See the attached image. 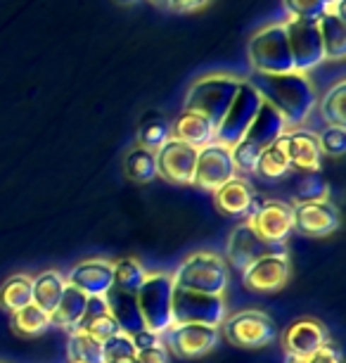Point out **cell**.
<instances>
[{
	"mask_svg": "<svg viewBox=\"0 0 346 363\" xmlns=\"http://www.w3.org/2000/svg\"><path fill=\"white\" fill-rule=\"evenodd\" d=\"M249 84L256 88V93L261 95L263 102H268L270 107H275L284 124L292 128H301L304 121L308 119L311 112L318 105L316 88L311 84L306 74H256L247 79Z\"/></svg>",
	"mask_w": 346,
	"mask_h": 363,
	"instance_id": "1",
	"label": "cell"
},
{
	"mask_svg": "<svg viewBox=\"0 0 346 363\" xmlns=\"http://www.w3.org/2000/svg\"><path fill=\"white\" fill-rule=\"evenodd\" d=\"M242 81L244 79L233 77V74H207V77H200L190 86L183 109L207 116L219 128L223 116L233 105L237 91H240Z\"/></svg>",
	"mask_w": 346,
	"mask_h": 363,
	"instance_id": "2",
	"label": "cell"
},
{
	"mask_svg": "<svg viewBox=\"0 0 346 363\" xmlns=\"http://www.w3.org/2000/svg\"><path fill=\"white\" fill-rule=\"evenodd\" d=\"M173 278L171 273L157 271L147 273L142 285L135 290L140 318L145 323V330H150L159 337L173 328Z\"/></svg>",
	"mask_w": 346,
	"mask_h": 363,
	"instance_id": "3",
	"label": "cell"
},
{
	"mask_svg": "<svg viewBox=\"0 0 346 363\" xmlns=\"http://www.w3.org/2000/svg\"><path fill=\"white\" fill-rule=\"evenodd\" d=\"M171 278L173 285L183 287V290L226 297L230 271L223 257L214 255V252H195L183 259L175 273H171Z\"/></svg>",
	"mask_w": 346,
	"mask_h": 363,
	"instance_id": "4",
	"label": "cell"
},
{
	"mask_svg": "<svg viewBox=\"0 0 346 363\" xmlns=\"http://www.w3.org/2000/svg\"><path fill=\"white\" fill-rule=\"evenodd\" d=\"M247 57L256 74H292L294 72L284 24L275 22V24H266V26H261V29H256L252 33V38H249Z\"/></svg>",
	"mask_w": 346,
	"mask_h": 363,
	"instance_id": "5",
	"label": "cell"
},
{
	"mask_svg": "<svg viewBox=\"0 0 346 363\" xmlns=\"http://www.w3.org/2000/svg\"><path fill=\"white\" fill-rule=\"evenodd\" d=\"M230 316L226 297L207 292H192L175 287L173 290V325L200 323L221 328L223 320Z\"/></svg>",
	"mask_w": 346,
	"mask_h": 363,
	"instance_id": "6",
	"label": "cell"
},
{
	"mask_svg": "<svg viewBox=\"0 0 346 363\" xmlns=\"http://www.w3.org/2000/svg\"><path fill=\"white\" fill-rule=\"evenodd\" d=\"M223 333L230 345L242 349H261L277 340V325L266 311L244 309L223 320Z\"/></svg>",
	"mask_w": 346,
	"mask_h": 363,
	"instance_id": "7",
	"label": "cell"
},
{
	"mask_svg": "<svg viewBox=\"0 0 346 363\" xmlns=\"http://www.w3.org/2000/svg\"><path fill=\"white\" fill-rule=\"evenodd\" d=\"M261 95L256 93V88L249 84L247 79L242 81L240 91H237L233 105L223 116V121L216 128V140L223 143V145L228 147H235L237 143L242 140V135L247 133L249 124L254 121L256 112H259L261 107Z\"/></svg>",
	"mask_w": 346,
	"mask_h": 363,
	"instance_id": "8",
	"label": "cell"
},
{
	"mask_svg": "<svg viewBox=\"0 0 346 363\" xmlns=\"http://www.w3.org/2000/svg\"><path fill=\"white\" fill-rule=\"evenodd\" d=\"M235 164H233V147L223 145L214 140L212 145L197 150V164H195V178L192 186L216 193L221 186H226L230 178H235Z\"/></svg>",
	"mask_w": 346,
	"mask_h": 363,
	"instance_id": "9",
	"label": "cell"
},
{
	"mask_svg": "<svg viewBox=\"0 0 346 363\" xmlns=\"http://www.w3.org/2000/svg\"><path fill=\"white\" fill-rule=\"evenodd\" d=\"M284 24V33H287V45L292 52V62H294L296 74H306L318 69L325 62L323 55V40L318 33L316 24L299 22V19H287Z\"/></svg>",
	"mask_w": 346,
	"mask_h": 363,
	"instance_id": "10",
	"label": "cell"
},
{
	"mask_svg": "<svg viewBox=\"0 0 346 363\" xmlns=\"http://www.w3.org/2000/svg\"><path fill=\"white\" fill-rule=\"evenodd\" d=\"M292 276V264L287 252H270V255L256 259L254 264H249L242 271V283L247 290L252 292H277L287 285V280Z\"/></svg>",
	"mask_w": 346,
	"mask_h": 363,
	"instance_id": "11",
	"label": "cell"
},
{
	"mask_svg": "<svg viewBox=\"0 0 346 363\" xmlns=\"http://www.w3.org/2000/svg\"><path fill=\"white\" fill-rule=\"evenodd\" d=\"M219 328L200 325V323H180L173 325L164 335V345L171 354L183 356V359H197L207 356L219 347Z\"/></svg>",
	"mask_w": 346,
	"mask_h": 363,
	"instance_id": "12",
	"label": "cell"
},
{
	"mask_svg": "<svg viewBox=\"0 0 346 363\" xmlns=\"http://www.w3.org/2000/svg\"><path fill=\"white\" fill-rule=\"evenodd\" d=\"M247 221L266 242L282 245L294 230V211H292V204L282 200H266L263 204H256L254 200V209Z\"/></svg>",
	"mask_w": 346,
	"mask_h": 363,
	"instance_id": "13",
	"label": "cell"
},
{
	"mask_svg": "<svg viewBox=\"0 0 346 363\" xmlns=\"http://www.w3.org/2000/svg\"><path fill=\"white\" fill-rule=\"evenodd\" d=\"M280 245H270L266 242L259 233L252 228V223L244 221L237 223L233 233L228 238V247H226V264H230L237 271H244L249 264H254L256 259L270 255V252H280Z\"/></svg>",
	"mask_w": 346,
	"mask_h": 363,
	"instance_id": "14",
	"label": "cell"
},
{
	"mask_svg": "<svg viewBox=\"0 0 346 363\" xmlns=\"http://www.w3.org/2000/svg\"><path fill=\"white\" fill-rule=\"evenodd\" d=\"M197 164V150L188 143L171 138L164 147L157 150V176L173 186H192Z\"/></svg>",
	"mask_w": 346,
	"mask_h": 363,
	"instance_id": "15",
	"label": "cell"
},
{
	"mask_svg": "<svg viewBox=\"0 0 346 363\" xmlns=\"http://www.w3.org/2000/svg\"><path fill=\"white\" fill-rule=\"evenodd\" d=\"M67 285L76 287L86 297H105L114 287V262L112 259H83L64 276Z\"/></svg>",
	"mask_w": 346,
	"mask_h": 363,
	"instance_id": "16",
	"label": "cell"
},
{
	"mask_svg": "<svg viewBox=\"0 0 346 363\" xmlns=\"http://www.w3.org/2000/svg\"><path fill=\"white\" fill-rule=\"evenodd\" d=\"M282 349L287 359H304L316 354L330 342V333L321 320L316 318H296L282 333Z\"/></svg>",
	"mask_w": 346,
	"mask_h": 363,
	"instance_id": "17",
	"label": "cell"
},
{
	"mask_svg": "<svg viewBox=\"0 0 346 363\" xmlns=\"http://www.w3.org/2000/svg\"><path fill=\"white\" fill-rule=\"evenodd\" d=\"M294 228L308 238H328L339 228V209L330 200L294 202Z\"/></svg>",
	"mask_w": 346,
	"mask_h": 363,
	"instance_id": "18",
	"label": "cell"
},
{
	"mask_svg": "<svg viewBox=\"0 0 346 363\" xmlns=\"http://www.w3.org/2000/svg\"><path fill=\"white\" fill-rule=\"evenodd\" d=\"M284 152H287L289 167L306 171V174H318L323 164V152L318 145V135L304 128H292L280 138Z\"/></svg>",
	"mask_w": 346,
	"mask_h": 363,
	"instance_id": "19",
	"label": "cell"
},
{
	"mask_svg": "<svg viewBox=\"0 0 346 363\" xmlns=\"http://www.w3.org/2000/svg\"><path fill=\"white\" fill-rule=\"evenodd\" d=\"M287 131L289 128L284 124L280 112H277L275 107H270L268 102H261L259 112H256L254 121L249 124L247 133L242 135V140L254 147H259V150H266L273 145L275 140H280Z\"/></svg>",
	"mask_w": 346,
	"mask_h": 363,
	"instance_id": "20",
	"label": "cell"
},
{
	"mask_svg": "<svg viewBox=\"0 0 346 363\" xmlns=\"http://www.w3.org/2000/svg\"><path fill=\"white\" fill-rule=\"evenodd\" d=\"M254 188L247 178L242 176H235L230 178L226 186H221L219 190L214 193V202H216V209L226 216H247L252 214L254 209Z\"/></svg>",
	"mask_w": 346,
	"mask_h": 363,
	"instance_id": "21",
	"label": "cell"
},
{
	"mask_svg": "<svg viewBox=\"0 0 346 363\" xmlns=\"http://www.w3.org/2000/svg\"><path fill=\"white\" fill-rule=\"evenodd\" d=\"M171 138L188 143L190 147L200 150V147L212 145L216 140V126L207 119V116L183 109L171 124Z\"/></svg>",
	"mask_w": 346,
	"mask_h": 363,
	"instance_id": "22",
	"label": "cell"
},
{
	"mask_svg": "<svg viewBox=\"0 0 346 363\" xmlns=\"http://www.w3.org/2000/svg\"><path fill=\"white\" fill-rule=\"evenodd\" d=\"M105 301H107V309H110V316L117 320L121 333L135 335V333L145 330V323H142V318H140L135 294L119 290V287H112V290L105 294Z\"/></svg>",
	"mask_w": 346,
	"mask_h": 363,
	"instance_id": "23",
	"label": "cell"
},
{
	"mask_svg": "<svg viewBox=\"0 0 346 363\" xmlns=\"http://www.w3.org/2000/svg\"><path fill=\"white\" fill-rule=\"evenodd\" d=\"M67 287V280L59 271L55 269H47L40 271L38 276H33L31 280V304H36L40 311L50 313L57 309L59 297H62Z\"/></svg>",
	"mask_w": 346,
	"mask_h": 363,
	"instance_id": "24",
	"label": "cell"
},
{
	"mask_svg": "<svg viewBox=\"0 0 346 363\" xmlns=\"http://www.w3.org/2000/svg\"><path fill=\"white\" fill-rule=\"evenodd\" d=\"M323 40L325 60H344L346 55V22L332 10H328L316 24Z\"/></svg>",
	"mask_w": 346,
	"mask_h": 363,
	"instance_id": "25",
	"label": "cell"
},
{
	"mask_svg": "<svg viewBox=\"0 0 346 363\" xmlns=\"http://www.w3.org/2000/svg\"><path fill=\"white\" fill-rule=\"evenodd\" d=\"M86 306H88L86 294L79 292L76 287L67 285L62 297H59L57 309L52 311V323L76 330V325L81 323V318H83V313H86Z\"/></svg>",
	"mask_w": 346,
	"mask_h": 363,
	"instance_id": "26",
	"label": "cell"
},
{
	"mask_svg": "<svg viewBox=\"0 0 346 363\" xmlns=\"http://www.w3.org/2000/svg\"><path fill=\"white\" fill-rule=\"evenodd\" d=\"M31 280L29 273H15L0 285V309L8 311L10 316L26 304H31Z\"/></svg>",
	"mask_w": 346,
	"mask_h": 363,
	"instance_id": "27",
	"label": "cell"
},
{
	"mask_svg": "<svg viewBox=\"0 0 346 363\" xmlns=\"http://www.w3.org/2000/svg\"><path fill=\"white\" fill-rule=\"evenodd\" d=\"M124 174L133 183H152L157 178V152L135 145L124 160Z\"/></svg>",
	"mask_w": 346,
	"mask_h": 363,
	"instance_id": "28",
	"label": "cell"
},
{
	"mask_svg": "<svg viewBox=\"0 0 346 363\" xmlns=\"http://www.w3.org/2000/svg\"><path fill=\"white\" fill-rule=\"evenodd\" d=\"M10 325H12V330L17 335H22V337H38V335H43L47 328L52 325V316L40 311L36 304H26L24 309L12 313Z\"/></svg>",
	"mask_w": 346,
	"mask_h": 363,
	"instance_id": "29",
	"label": "cell"
},
{
	"mask_svg": "<svg viewBox=\"0 0 346 363\" xmlns=\"http://www.w3.org/2000/svg\"><path fill=\"white\" fill-rule=\"evenodd\" d=\"M67 354L71 363H105L103 342H98L83 330H71L67 342Z\"/></svg>",
	"mask_w": 346,
	"mask_h": 363,
	"instance_id": "30",
	"label": "cell"
},
{
	"mask_svg": "<svg viewBox=\"0 0 346 363\" xmlns=\"http://www.w3.org/2000/svg\"><path fill=\"white\" fill-rule=\"evenodd\" d=\"M289 169H292V167H289L287 152H284L282 143H280V140H275L270 147L261 150L254 174H259L261 178H268V181H275V178L287 176V171H289Z\"/></svg>",
	"mask_w": 346,
	"mask_h": 363,
	"instance_id": "31",
	"label": "cell"
},
{
	"mask_svg": "<svg viewBox=\"0 0 346 363\" xmlns=\"http://www.w3.org/2000/svg\"><path fill=\"white\" fill-rule=\"evenodd\" d=\"M147 273L150 271H147L135 257L119 259V262H114V287L135 294V290L142 285V280L147 278Z\"/></svg>",
	"mask_w": 346,
	"mask_h": 363,
	"instance_id": "32",
	"label": "cell"
},
{
	"mask_svg": "<svg viewBox=\"0 0 346 363\" xmlns=\"http://www.w3.org/2000/svg\"><path fill=\"white\" fill-rule=\"evenodd\" d=\"M344 93H346V84H344V81H337V84L323 95L321 116H323V121H328V126H335V128H344L346 126Z\"/></svg>",
	"mask_w": 346,
	"mask_h": 363,
	"instance_id": "33",
	"label": "cell"
},
{
	"mask_svg": "<svg viewBox=\"0 0 346 363\" xmlns=\"http://www.w3.org/2000/svg\"><path fill=\"white\" fill-rule=\"evenodd\" d=\"M135 345H133V337L126 333H117L114 337H110L107 342H103V359L105 363H128V361H135Z\"/></svg>",
	"mask_w": 346,
	"mask_h": 363,
	"instance_id": "34",
	"label": "cell"
},
{
	"mask_svg": "<svg viewBox=\"0 0 346 363\" xmlns=\"http://www.w3.org/2000/svg\"><path fill=\"white\" fill-rule=\"evenodd\" d=\"M282 5L289 19H299V22L308 24H318L321 17L330 10L323 0H282Z\"/></svg>",
	"mask_w": 346,
	"mask_h": 363,
	"instance_id": "35",
	"label": "cell"
},
{
	"mask_svg": "<svg viewBox=\"0 0 346 363\" xmlns=\"http://www.w3.org/2000/svg\"><path fill=\"white\" fill-rule=\"evenodd\" d=\"M168 140H171V124L164 119L150 121V124L142 126L138 133V145L152 150V152H157L159 147H164Z\"/></svg>",
	"mask_w": 346,
	"mask_h": 363,
	"instance_id": "36",
	"label": "cell"
},
{
	"mask_svg": "<svg viewBox=\"0 0 346 363\" xmlns=\"http://www.w3.org/2000/svg\"><path fill=\"white\" fill-rule=\"evenodd\" d=\"M318 200H330V186L318 174L304 176L296 183L294 202H318Z\"/></svg>",
	"mask_w": 346,
	"mask_h": 363,
	"instance_id": "37",
	"label": "cell"
},
{
	"mask_svg": "<svg viewBox=\"0 0 346 363\" xmlns=\"http://www.w3.org/2000/svg\"><path fill=\"white\" fill-rule=\"evenodd\" d=\"M318 135V145H321V152L328 155V157H335V160H339V157H344L346 152V131L344 128H325L323 133H316Z\"/></svg>",
	"mask_w": 346,
	"mask_h": 363,
	"instance_id": "38",
	"label": "cell"
},
{
	"mask_svg": "<svg viewBox=\"0 0 346 363\" xmlns=\"http://www.w3.org/2000/svg\"><path fill=\"white\" fill-rule=\"evenodd\" d=\"M259 155H261L259 147H254V145H249V143L240 140L233 147L235 171H242V174H254V171H256V162H259Z\"/></svg>",
	"mask_w": 346,
	"mask_h": 363,
	"instance_id": "39",
	"label": "cell"
},
{
	"mask_svg": "<svg viewBox=\"0 0 346 363\" xmlns=\"http://www.w3.org/2000/svg\"><path fill=\"white\" fill-rule=\"evenodd\" d=\"M79 330L88 333L91 337H95L98 342H107V340L114 337V335L119 333V325H117V320H114V318L110 316V311H107V313H103L100 318H95V320H91V323L81 325Z\"/></svg>",
	"mask_w": 346,
	"mask_h": 363,
	"instance_id": "40",
	"label": "cell"
},
{
	"mask_svg": "<svg viewBox=\"0 0 346 363\" xmlns=\"http://www.w3.org/2000/svg\"><path fill=\"white\" fill-rule=\"evenodd\" d=\"M287 363H342V352L332 342H328L323 349H318L316 354L304 356V359H287Z\"/></svg>",
	"mask_w": 346,
	"mask_h": 363,
	"instance_id": "41",
	"label": "cell"
},
{
	"mask_svg": "<svg viewBox=\"0 0 346 363\" xmlns=\"http://www.w3.org/2000/svg\"><path fill=\"white\" fill-rule=\"evenodd\" d=\"M135 363H168V349L164 345V340L154 347L138 349L135 352Z\"/></svg>",
	"mask_w": 346,
	"mask_h": 363,
	"instance_id": "42",
	"label": "cell"
},
{
	"mask_svg": "<svg viewBox=\"0 0 346 363\" xmlns=\"http://www.w3.org/2000/svg\"><path fill=\"white\" fill-rule=\"evenodd\" d=\"M212 0H168V8L175 15H195V12L204 10Z\"/></svg>",
	"mask_w": 346,
	"mask_h": 363,
	"instance_id": "43",
	"label": "cell"
},
{
	"mask_svg": "<svg viewBox=\"0 0 346 363\" xmlns=\"http://www.w3.org/2000/svg\"><path fill=\"white\" fill-rule=\"evenodd\" d=\"M131 337H133L135 349H147V347H154V345H159V342H161L159 335H154L150 330H140V333L131 335Z\"/></svg>",
	"mask_w": 346,
	"mask_h": 363,
	"instance_id": "44",
	"label": "cell"
},
{
	"mask_svg": "<svg viewBox=\"0 0 346 363\" xmlns=\"http://www.w3.org/2000/svg\"><path fill=\"white\" fill-rule=\"evenodd\" d=\"M114 5H121V8H131V5H138L140 0H112Z\"/></svg>",
	"mask_w": 346,
	"mask_h": 363,
	"instance_id": "45",
	"label": "cell"
},
{
	"mask_svg": "<svg viewBox=\"0 0 346 363\" xmlns=\"http://www.w3.org/2000/svg\"><path fill=\"white\" fill-rule=\"evenodd\" d=\"M147 3H152L154 5V8H168V0H147Z\"/></svg>",
	"mask_w": 346,
	"mask_h": 363,
	"instance_id": "46",
	"label": "cell"
},
{
	"mask_svg": "<svg viewBox=\"0 0 346 363\" xmlns=\"http://www.w3.org/2000/svg\"><path fill=\"white\" fill-rule=\"evenodd\" d=\"M323 3H325V5H328V8H332V5H335V3H337V0H323Z\"/></svg>",
	"mask_w": 346,
	"mask_h": 363,
	"instance_id": "47",
	"label": "cell"
},
{
	"mask_svg": "<svg viewBox=\"0 0 346 363\" xmlns=\"http://www.w3.org/2000/svg\"><path fill=\"white\" fill-rule=\"evenodd\" d=\"M0 363H10V361H0Z\"/></svg>",
	"mask_w": 346,
	"mask_h": 363,
	"instance_id": "48",
	"label": "cell"
},
{
	"mask_svg": "<svg viewBox=\"0 0 346 363\" xmlns=\"http://www.w3.org/2000/svg\"><path fill=\"white\" fill-rule=\"evenodd\" d=\"M128 363H135V361H128Z\"/></svg>",
	"mask_w": 346,
	"mask_h": 363,
	"instance_id": "49",
	"label": "cell"
}]
</instances>
